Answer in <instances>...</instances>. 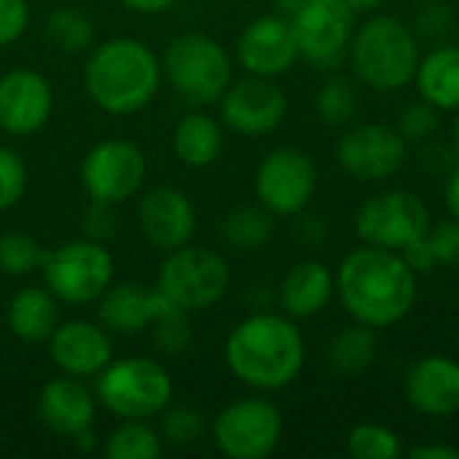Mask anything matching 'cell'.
<instances>
[{"instance_id":"obj_15","label":"cell","mask_w":459,"mask_h":459,"mask_svg":"<svg viewBox=\"0 0 459 459\" xmlns=\"http://www.w3.org/2000/svg\"><path fill=\"white\" fill-rule=\"evenodd\" d=\"M239 62L247 73L274 78L299 59L293 22L282 13H269L250 22L239 38Z\"/></svg>"},{"instance_id":"obj_2","label":"cell","mask_w":459,"mask_h":459,"mask_svg":"<svg viewBox=\"0 0 459 459\" xmlns=\"http://www.w3.org/2000/svg\"><path fill=\"white\" fill-rule=\"evenodd\" d=\"M231 374L255 390H280L304 368V339L288 315H253L226 342Z\"/></svg>"},{"instance_id":"obj_17","label":"cell","mask_w":459,"mask_h":459,"mask_svg":"<svg viewBox=\"0 0 459 459\" xmlns=\"http://www.w3.org/2000/svg\"><path fill=\"white\" fill-rule=\"evenodd\" d=\"M196 215L188 196L178 188L159 186L140 202V229L143 237L159 250H178L194 237Z\"/></svg>"},{"instance_id":"obj_19","label":"cell","mask_w":459,"mask_h":459,"mask_svg":"<svg viewBox=\"0 0 459 459\" xmlns=\"http://www.w3.org/2000/svg\"><path fill=\"white\" fill-rule=\"evenodd\" d=\"M409 403L433 420H444L459 411V363L430 355L411 366L406 377Z\"/></svg>"},{"instance_id":"obj_34","label":"cell","mask_w":459,"mask_h":459,"mask_svg":"<svg viewBox=\"0 0 459 459\" xmlns=\"http://www.w3.org/2000/svg\"><path fill=\"white\" fill-rule=\"evenodd\" d=\"M43 250L38 242L27 234H3L0 237V269L5 274H30L35 266H40Z\"/></svg>"},{"instance_id":"obj_11","label":"cell","mask_w":459,"mask_h":459,"mask_svg":"<svg viewBox=\"0 0 459 459\" xmlns=\"http://www.w3.org/2000/svg\"><path fill=\"white\" fill-rule=\"evenodd\" d=\"M290 22L301 59L315 67H333L344 59L355 32V13L344 0H307Z\"/></svg>"},{"instance_id":"obj_46","label":"cell","mask_w":459,"mask_h":459,"mask_svg":"<svg viewBox=\"0 0 459 459\" xmlns=\"http://www.w3.org/2000/svg\"><path fill=\"white\" fill-rule=\"evenodd\" d=\"M274 3H277V8L282 11V16H288V19H290V16H293V13H296L307 0H274Z\"/></svg>"},{"instance_id":"obj_24","label":"cell","mask_w":459,"mask_h":459,"mask_svg":"<svg viewBox=\"0 0 459 459\" xmlns=\"http://www.w3.org/2000/svg\"><path fill=\"white\" fill-rule=\"evenodd\" d=\"M8 325L22 342L30 344L51 339L59 325V307L54 301V293L40 288L19 290L8 307Z\"/></svg>"},{"instance_id":"obj_37","label":"cell","mask_w":459,"mask_h":459,"mask_svg":"<svg viewBox=\"0 0 459 459\" xmlns=\"http://www.w3.org/2000/svg\"><path fill=\"white\" fill-rule=\"evenodd\" d=\"M425 239L433 250L436 264L444 266H459V221H441L425 231Z\"/></svg>"},{"instance_id":"obj_40","label":"cell","mask_w":459,"mask_h":459,"mask_svg":"<svg viewBox=\"0 0 459 459\" xmlns=\"http://www.w3.org/2000/svg\"><path fill=\"white\" fill-rule=\"evenodd\" d=\"M452 24H455V19H452L449 8L438 5L436 0H430V5L417 16V32L422 38H444L452 32Z\"/></svg>"},{"instance_id":"obj_29","label":"cell","mask_w":459,"mask_h":459,"mask_svg":"<svg viewBox=\"0 0 459 459\" xmlns=\"http://www.w3.org/2000/svg\"><path fill=\"white\" fill-rule=\"evenodd\" d=\"M272 234L274 223L269 212L258 207H239L223 221V237L239 250H261L269 245Z\"/></svg>"},{"instance_id":"obj_45","label":"cell","mask_w":459,"mask_h":459,"mask_svg":"<svg viewBox=\"0 0 459 459\" xmlns=\"http://www.w3.org/2000/svg\"><path fill=\"white\" fill-rule=\"evenodd\" d=\"M344 3L350 5V11H352V13H368V11L379 8L385 0H344Z\"/></svg>"},{"instance_id":"obj_32","label":"cell","mask_w":459,"mask_h":459,"mask_svg":"<svg viewBox=\"0 0 459 459\" xmlns=\"http://www.w3.org/2000/svg\"><path fill=\"white\" fill-rule=\"evenodd\" d=\"M94 38L91 22L86 13L75 11V8H56L48 16V40L65 51V54H78L83 51Z\"/></svg>"},{"instance_id":"obj_48","label":"cell","mask_w":459,"mask_h":459,"mask_svg":"<svg viewBox=\"0 0 459 459\" xmlns=\"http://www.w3.org/2000/svg\"><path fill=\"white\" fill-rule=\"evenodd\" d=\"M422 3H430V0H422Z\"/></svg>"},{"instance_id":"obj_8","label":"cell","mask_w":459,"mask_h":459,"mask_svg":"<svg viewBox=\"0 0 459 459\" xmlns=\"http://www.w3.org/2000/svg\"><path fill=\"white\" fill-rule=\"evenodd\" d=\"M231 274L221 253L210 247H178L164 261L159 290L186 312L218 304L229 290Z\"/></svg>"},{"instance_id":"obj_6","label":"cell","mask_w":459,"mask_h":459,"mask_svg":"<svg viewBox=\"0 0 459 459\" xmlns=\"http://www.w3.org/2000/svg\"><path fill=\"white\" fill-rule=\"evenodd\" d=\"M97 393L102 406L118 420H148L167 409L172 379L159 363L148 358H129L113 366L108 363L100 371Z\"/></svg>"},{"instance_id":"obj_28","label":"cell","mask_w":459,"mask_h":459,"mask_svg":"<svg viewBox=\"0 0 459 459\" xmlns=\"http://www.w3.org/2000/svg\"><path fill=\"white\" fill-rule=\"evenodd\" d=\"M151 323H156V347L164 355H183L191 347V323L188 312L172 304L159 288L151 290Z\"/></svg>"},{"instance_id":"obj_30","label":"cell","mask_w":459,"mask_h":459,"mask_svg":"<svg viewBox=\"0 0 459 459\" xmlns=\"http://www.w3.org/2000/svg\"><path fill=\"white\" fill-rule=\"evenodd\" d=\"M315 108L317 116L331 124V126H344L355 118L358 108H360V91L350 78H328L315 97Z\"/></svg>"},{"instance_id":"obj_31","label":"cell","mask_w":459,"mask_h":459,"mask_svg":"<svg viewBox=\"0 0 459 459\" xmlns=\"http://www.w3.org/2000/svg\"><path fill=\"white\" fill-rule=\"evenodd\" d=\"M105 455L110 459H159L161 441L143 420H126V425L110 436Z\"/></svg>"},{"instance_id":"obj_33","label":"cell","mask_w":459,"mask_h":459,"mask_svg":"<svg viewBox=\"0 0 459 459\" xmlns=\"http://www.w3.org/2000/svg\"><path fill=\"white\" fill-rule=\"evenodd\" d=\"M347 452L355 459H395L401 457V438L385 425H358L347 438Z\"/></svg>"},{"instance_id":"obj_9","label":"cell","mask_w":459,"mask_h":459,"mask_svg":"<svg viewBox=\"0 0 459 459\" xmlns=\"http://www.w3.org/2000/svg\"><path fill=\"white\" fill-rule=\"evenodd\" d=\"M430 229L425 202L411 191H385L366 199L355 212L358 237L382 250L401 253Z\"/></svg>"},{"instance_id":"obj_12","label":"cell","mask_w":459,"mask_h":459,"mask_svg":"<svg viewBox=\"0 0 459 459\" xmlns=\"http://www.w3.org/2000/svg\"><path fill=\"white\" fill-rule=\"evenodd\" d=\"M317 188V167L309 153L299 148L272 151L255 172V194L274 215L301 212Z\"/></svg>"},{"instance_id":"obj_26","label":"cell","mask_w":459,"mask_h":459,"mask_svg":"<svg viewBox=\"0 0 459 459\" xmlns=\"http://www.w3.org/2000/svg\"><path fill=\"white\" fill-rule=\"evenodd\" d=\"M223 145V134L215 118L204 113L186 116L175 129V153L188 167H207L218 159Z\"/></svg>"},{"instance_id":"obj_36","label":"cell","mask_w":459,"mask_h":459,"mask_svg":"<svg viewBox=\"0 0 459 459\" xmlns=\"http://www.w3.org/2000/svg\"><path fill=\"white\" fill-rule=\"evenodd\" d=\"M27 186V169L22 164V159L11 151L0 145V210L13 207Z\"/></svg>"},{"instance_id":"obj_35","label":"cell","mask_w":459,"mask_h":459,"mask_svg":"<svg viewBox=\"0 0 459 459\" xmlns=\"http://www.w3.org/2000/svg\"><path fill=\"white\" fill-rule=\"evenodd\" d=\"M161 430H164V438L175 446H186V444H194L202 438L204 433V420L199 411L194 409H172L164 414V422H161Z\"/></svg>"},{"instance_id":"obj_47","label":"cell","mask_w":459,"mask_h":459,"mask_svg":"<svg viewBox=\"0 0 459 459\" xmlns=\"http://www.w3.org/2000/svg\"><path fill=\"white\" fill-rule=\"evenodd\" d=\"M455 145H457V151H459V116H457V121H455Z\"/></svg>"},{"instance_id":"obj_3","label":"cell","mask_w":459,"mask_h":459,"mask_svg":"<svg viewBox=\"0 0 459 459\" xmlns=\"http://www.w3.org/2000/svg\"><path fill=\"white\" fill-rule=\"evenodd\" d=\"M159 62L137 40H110L100 46L83 73L89 97L108 113H134L145 108L159 89Z\"/></svg>"},{"instance_id":"obj_1","label":"cell","mask_w":459,"mask_h":459,"mask_svg":"<svg viewBox=\"0 0 459 459\" xmlns=\"http://www.w3.org/2000/svg\"><path fill=\"white\" fill-rule=\"evenodd\" d=\"M336 293L355 323L374 331L401 323L417 301V272L395 250L358 247L336 274Z\"/></svg>"},{"instance_id":"obj_21","label":"cell","mask_w":459,"mask_h":459,"mask_svg":"<svg viewBox=\"0 0 459 459\" xmlns=\"http://www.w3.org/2000/svg\"><path fill=\"white\" fill-rule=\"evenodd\" d=\"M40 420L59 436H81L91 428L94 420V401L81 382L73 379H51L40 390L38 401Z\"/></svg>"},{"instance_id":"obj_16","label":"cell","mask_w":459,"mask_h":459,"mask_svg":"<svg viewBox=\"0 0 459 459\" xmlns=\"http://www.w3.org/2000/svg\"><path fill=\"white\" fill-rule=\"evenodd\" d=\"M288 110V100L269 78H247L223 94V121L239 134H269L274 132Z\"/></svg>"},{"instance_id":"obj_44","label":"cell","mask_w":459,"mask_h":459,"mask_svg":"<svg viewBox=\"0 0 459 459\" xmlns=\"http://www.w3.org/2000/svg\"><path fill=\"white\" fill-rule=\"evenodd\" d=\"M446 207H449L452 218L459 221V167L452 172V178L446 183Z\"/></svg>"},{"instance_id":"obj_22","label":"cell","mask_w":459,"mask_h":459,"mask_svg":"<svg viewBox=\"0 0 459 459\" xmlns=\"http://www.w3.org/2000/svg\"><path fill=\"white\" fill-rule=\"evenodd\" d=\"M333 290L336 280L328 266L320 261H301L285 274L280 285V304L288 317H315L328 307Z\"/></svg>"},{"instance_id":"obj_43","label":"cell","mask_w":459,"mask_h":459,"mask_svg":"<svg viewBox=\"0 0 459 459\" xmlns=\"http://www.w3.org/2000/svg\"><path fill=\"white\" fill-rule=\"evenodd\" d=\"M121 3L140 13H159V11H167L175 0H121Z\"/></svg>"},{"instance_id":"obj_10","label":"cell","mask_w":459,"mask_h":459,"mask_svg":"<svg viewBox=\"0 0 459 459\" xmlns=\"http://www.w3.org/2000/svg\"><path fill=\"white\" fill-rule=\"evenodd\" d=\"M215 446L229 459L269 457L282 436V417L264 398L237 401L221 411L212 428Z\"/></svg>"},{"instance_id":"obj_41","label":"cell","mask_w":459,"mask_h":459,"mask_svg":"<svg viewBox=\"0 0 459 459\" xmlns=\"http://www.w3.org/2000/svg\"><path fill=\"white\" fill-rule=\"evenodd\" d=\"M110 207H113V204L94 202V204H91V210L86 212L83 223H86V229H89V234H91L94 239H105V237H110V234H113V229H116V218H113Z\"/></svg>"},{"instance_id":"obj_14","label":"cell","mask_w":459,"mask_h":459,"mask_svg":"<svg viewBox=\"0 0 459 459\" xmlns=\"http://www.w3.org/2000/svg\"><path fill=\"white\" fill-rule=\"evenodd\" d=\"M336 156L358 180H387L406 161V137L387 124H360L344 132Z\"/></svg>"},{"instance_id":"obj_27","label":"cell","mask_w":459,"mask_h":459,"mask_svg":"<svg viewBox=\"0 0 459 459\" xmlns=\"http://www.w3.org/2000/svg\"><path fill=\"white\" fill-rule=\"evenodd\" d=\"M377 358V333L371 325L355 323L342 328L331 347H328V363L339 377H360Z\"/></svg>"},{"instance_id":"obj_13","label":"cell","mask_w":459,"mask_h":459,"mask_svg":"<svg viewBox=\"0 0 459 459\" xmlns=\"http://www.w3.org/2000/svg\"><path fill=\"white\" fill-rule=\"evenodd\" d=\"M83 188L94 202L118 204L129 199L145 180V156L126 140L100 143L81 167Z\"/></svg>"},{"instance_id":"obj_4","label":"cell","mask_w":459,"mask_h":459,"mask_svg":"<svg viewBox=\"0 0 459 459\" xmlns=\"http://www.w3.org/2000/svg\"><path fill=\"white\" fill-rule=\"evenodd\" d=\"M350 59L355 75L366 86L377 91H395L417 75L420 40L417 32L401 19L374 16L355 32Z\"/></svg>"},{"instance_id":"obj_42","label":"cell","mask_w":459,"mask_h":459,"mask_svg":"<svg viewBox=\"0 0 459 459\" xmlns=\"http://www.w3.org/2000/svg\"><path fill=\"white\" fill-rule=\"evenodd\" d=\"M411 459H459V449L444 446V444H428V446H414L409 452Z\"/></svg>"},{"instance_id":"obj_23","label":"cell","mask_w":459,"mask_h":459,"mask_svg":"<svg viewBox=\"0 0 459 459\" xmlns=\"http://www.w3.org/2000/svg\"><path fill=\"white\" fill-rule=\"evenodd\" d=\"M422 100L438 110H459V46H438L420 59L414 75Z\"/></svg>"},{"instance_id":"obj_7","label":"cell","mask_w":459,"mask_h":459,"mask_svg":"<svg viewBox=\"0 0 459 459\" xmlns=\"http://www.w3.org/2000/svg\"><path fill=\"white\" fill-rule=\"evenodd\" d=\"M40 269L48 290L67 304L100 299L113 280L110 253L91 239H73L54 250H43Z\"/></svg>"},{"instance_id":"obj_20","label":"cell","mask_w":459,"mask_h":459,"mask_svg":"<svg viewBox=\"0 0 459 459\" xmlns=\"http://www.w3.org/2000/svg\"><path fill=\"white\" fill-rule=\"evenodd\" d=\"M113 347L102 328L73 320L65 325H56L51 333V358L54 363L75 379L97 377L110 363Z\"/></svg>"},{"instance_id":"obj_38","label":"cell","mask_w":459,"mask_h":459,"mask_svg":"<svg viewBox=\"0 0 459 459\" xmlns=\"http://www.w3.org/2000/svg\"><path fill=\"white\" fill-rule=\"evenodd\" d=\"M441 110L436 108V105H430L428 100H422V102H411L403 113H401V134L406 137V140H425V137H430L436 129H438V121H441V116H438Z\"/></svg>"},{"instance_id":"obj_5","label":"cell","mask_w":459,"mask_h":459,"mask_svg":"<svg viewBox=\"0 0 459 459\" xmlns=\"http://www.w3.org/2000/svg\"><path fill=\"white\" fill-rule=\"evenodd\" d=\"M164 73L175 91L191 105L221 100L231 81V62L221 43L207 35H180L164 51Z\"/></svg>"},{"instance_id":"obj_25","label":"cell","mask_w":459,"mask_h":459,"mask_svg":"<svg viewBox=\"0 0 459 459\" xmlns=\"http://www.w3.org/2000/svg\"><path fill=\"white\" fill-rule=\"evenodd\" d=\"M100 323L105 331L134 336L151 325V293L143 285L124 282L105 290L100 304Z\"/></svg>"},{"instance_id":"obj_39","label":"cell","mask_w":459,"mask_h":459,"mask_svg":"<svg viewBox=\"0 0 459 459\" xmlns=\"http://www.w3.org/2000/svg\"><path fill=\"white\" fill-rule=\"evenodd\" d=\"M27 0H0V46L13 43L27 27Z\"/></svg>"},{"instance_id":"obj_18","label":"cell","mask_w":459,"mask_h":459,"mask_svg":"<svg viewBox=\"0 0 459 459\" xmlns=\"http://www.w3.org/2000/svg\"><path fill=\"white\" fill-rule=\"evenodd\" d=\"M48 113L51 89L35 70H11L0 78V126L5 132H38Z\"/></svg>"}]
</instances>
